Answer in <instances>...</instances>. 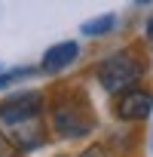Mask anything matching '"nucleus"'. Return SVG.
<instances>
[{
    "instance_id": "423d86ee",
    "label": "nucleus",
    "mask_w": 153,
    "mask_h": 157,
    "mask_svg": "<svg viewBox=\"0 0 153 157\" xmlns=\"http://www.w3.org/2000/svg\"><path fill=\"white\" fill-rule=\"evenodd\" d=\"M9 139L16 142V148H19V151H34V148H40V145H43V139H46V132H43V126H40V117H37V120H28V123L12 126V136H9Z\"/></svg>"
},
{
    "instance_id": "1a4fd4ad",
    "label": "nucleus",
    "mask_w": 153,
    "mask_h": 157,
    "mask_svg": "<svg viewBox=\"0 0 153 157\" xmlns=\"http://www.w3.org/2000/svg\"><path fill=\"white\" fill-rule=\"evenodd\" d=\"M28 74H31V68H19V71H6V74H0V90L9 86V83H16V80H22V77H28Z\"/></svg>"
},
{
    "instance_id": "f257e3e1",
    "label": "nucleus",
    "mask_w": 153,
    "mask_h": 157,
    "mask_svg": "<svg viewBox=\"0 0 153 157\" xmlns=\"http://www.w3.org/2000/svg\"><path fill=\"white\" fill-rule=\"evenodd\" d=\"M49 123L58 139H86L98 120H95V111L83 93L67 90V93L55 96V102L49 108Z\"/></svg>"
},
{
    "instance_id": "f03ea898",
    "label": "nucleus",
    "mask_w": 153,
    "mask_h": 157,
    "mask_svg": "<svg viewBox=\"0 0 153 157\" xmlns=\"http://www.w3.org/2000/svg\"><path fill=\"white\" fill-rule=\"evenodd\" d=\"M147 74V59L141 56V49L135 46H126V49H116L110 56H104L95 68V80L101 83L104 93H123L129 86H138L141 77Z\"/></svg>"
},
{
    "instance_id": "6e6552de",
    "label": "nucleus",
    "mask_w": 153,
    "mask_h": 157,
    "mask_svg": "<svg viewBox=\"0 0 153 157\" xmlns=\"http://www.w3.org/2000/svg\"><path fill=\"white\" fill-rule=\"evenodd\" d=\"M80 157H116V154H113V148H110L107 142H92Z\"/></svg>"
},
{
    "instance_id": "f8f14e48",
    "label": "nucleus",
    "mask_w": 153,
    "mask_h": 157,
    "mask_svg": "<svg viewBox=\"0 0 153 157\" xmlns=\"http://www.w3.org/2000/svg\"><path fill=\"white\" fill-rule=\"evenodd\" d=\"M138 3H150V0H138Z\"/></svg>"
},
{
    "instance_id": "20e7f679",
    "label": "nucleus",
    "mask_w": 153,
    "mask_h": 157,
    "mask_svg": "<svg viewBox=\"0 0 153 157\" xmlns=\"http://www.w3.org/2000/svg\"><path fill=\"white\" fill-rule=\"evenodd\" d=\"M113 111H116V117L126 120V123H141V120H147L150 111H153V93L144 90V86H129V90L116 93Z\"/></svg>"
},
{
    "instance_id": "7ed1b4c3",
    "label": "nucleus",
    "mask_w": 153,
    "mask_h": 157,
    "mask_svg": "<svg viewBox=\"0 0 153 157\" xmlns=\"http://www.w3.org/2000/svg\"><path fill=\"white\" fill-rule=\"evenodd\" d=\"M46 108V99L43 93H16L9 99L0 102V123L6 126H19V123H28V120H37Z\"/></svg>"
},
{
    "instance_id": "0eeeda50",
    "label": "nucleus",
    "mask_w": 153,
    "mask_h": 157,
    "mask_svg": "<svg viewBox=\"0 0 153 157\" xmlns=\"http://www.w3.org/2000/svg\"><path fill=\"white\" fill-rule=\"evenodd\" d=\"M116 28V16L113 13H104V16H95L92 22L83 25V34L86 37H101V34H110Z\"/></svg>"
},
{
    "instance_id": "39448f33",
    "label": "nucleus",
    "mask_w": 153,
    "mask_h": 157,
    "mask_svg": "<svg viewBox=\"0 0 153 157\" xmlns=\"http://www.w3.org/2000/svg\"><path fill=\"white\" fill-rule=\"evenodd\" d=\"M76 56H80V43H73V40H61V43H55V46H49V49L43 52L40 68H43L46 74H58V71L70 68V65L76 62Z\"/></svg>"
},
{
    "instance_id": "9b49d317",
    "label": "nucleus",
    "mask_w": 153,
    "mask_h": 157,
    "mask_svg": "<svg viewBox=\"0 0 153 157\" xmlns=\"http://www.w3.org/2000/svg\"><path fill=\"white\" fill-rule=\"evenodd\" d=\"M147 46H150V52H153V16L147 19Z\"/></svg>"
},
{
    "instance_id": "9d476101",
    "label": "nucleus",
    "mask_w": 153,
    "mask_h": 157,
    "mask_svg": "<svg viewBox=\"0 0 153 157\" xmlns=\"http://www.w3.org/2000/svg\"><path fill=\"white\" fill-rule=\"evenodd\" d=\"M0 157H19L16 142H12L9 136H3V132H0Z\"/></svg>"
}]
</instances>
